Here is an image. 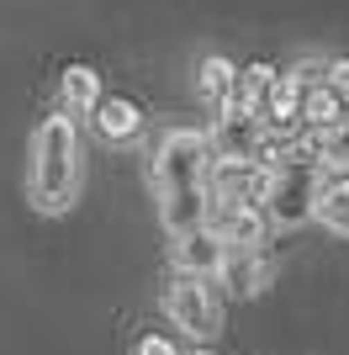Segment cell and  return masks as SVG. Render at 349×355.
Instances as JSON below:
<instances>
[{
    "mask_svg": "<svg viewBox=\"0 0 349 355\" xmlns=\"http://www.w3.org/2000/svg\"><path fill=\"white\" fill-rule=\"evenodd\" d=\"M170 260H174V276H202V282H212L222 270V260H228V244H222L212 228H196V234L174 239Z\"/></svg>",
    "mask_w": 349,
    "mask_h": 355,
    "instance_id": "9c48e42d",
    "label": "cell"
},
{
    "mask_svg": "<svg viewBox=\"0 0 349 355\" xmlns=\"http://www.w3.org/2000/svg\"><path fill=\"white\" fill-rule=\"evenodd\" d=\"M318 138V170H339V175H349V122L344 128H334V133H312Z\"/></svg>",
    "mask_w": 349,
    "mask_h": 355,
    "instance_id": "e0dca14e",
    "label": "cell"
},
{
    "mask_svg": "<svg viewBox=\"0 0 349 355\" xmlns=\"http://www.w3.org/2000/svg\"><path fill=\"white\" fill-rule=\"evenodd\" d=\"M222 286H228L233 297H254V292H265L270 286V260H265L260 250H228V260H222Z\"/></svg>",
    "mask_w": 349,
    "mask_h": 355,
    "instance_id": "7c38bea8",
    "label": "cell"
},
{
    "mask_svg": "<svg viewBox=\"0 0 349 355\" xmlns=\"http://www.w3.org/2000/svg\"><path fill=\"white\" fill-rule=\"evenodd\" d=\"M302 117H307V133H334V128L349 122V96H339L334 85H323L302 101Z\"/></svg>",
    "mask_w": 349,
    "mask_h": 355,
    "instance_id": "2e32d148",
    "label": "cell"
},
{
    "mask_svg": "<svg viewBox=\"0 0 349 355\" xmlns=\"http://www.w3.org/2000/svg\"><path fill=\"white\" fill-rule=\"evenodd\" d=\"M270 180H276V170H265V164H254V159H217V164H212V175H206V191H212V202L265 207Z\"/></svg>",
    "mask_w": 349,
    "mask_h": 355,
    "instance_id": "5b68a950",
    "label": "cell"
},
{
    "mask_svg": "<svg viewBox=\"0 0 349 355\" xmlns=\"http://www.w3.org/2000/svg\"><path fill=\"white\" fill-rule=\"evenodd\" d=\"M318 164H280L276 180H270V196H265V218L276 223V228H302L307 218H312V207H318Z\"/></svg>",
    "mask_w": 349,
    "mask_h": 355,
    "instance_id": "277c9868",
    "label": "cell"
},
{
    "mask_svg": "<svg viewBox=\"0 0 349 355\" xmlns=\"http://www.w3.org/2000/svg\"><path fill=\"white\" fill-rule=\"evenodd\" d=\"M27 202L37 212H69L74 191H80V122L58 106L37 122L32 133V154H27Z\"/></svg>",
    "mask_w": 349,
    "mask_h": 355,
    "instance_id": "6da1fadb",
    "label": "cell"
},
{
    "mask_svg": "<svg viewBox=\"0 0 349 355\" xmlns=\"http://www.w3.org/2000/svg\"><path fill=\"white\" fill-rule=\"evenodd\" d=\"M164 318H170L186 340H212L217 334V297H212V286L202 282V276H170V286H164Z\"/></svg>",
    "mask_w": 349,
    "mask_h": 355,
    "instance_id": "3957f363",
    "label": "cell"
},
{
    "mask_svg": "<svg viewBox=\"0 0 349 355\" xmlns=\"http://www.w3.org/2000/svg\"><path fill=\"white\" fill-rule=\"evenodd\" d=\"M276 80H280V69H270L265 59L244 64V69H238V101H233V106H238L244 117H254V122H260V112H265V101H270Z\"/></svg>",
    "mask_w": 349,
    "mask_h": 355,
    "instance_id": "9a60e30c",
    "label": "cell"
},
{
    "mask_svg": "<svg viewBox=\"0 0 349 355\" xmlns=\"http://www.w3.org/2000/svg\"><path fill=\"white\" fill-rule=\"evenodd\" d=\"M206 138H212V154H217V159H254V148H260L265 128L233 106L228 117L212 122V133H206Z\"/></svg>",
    "mask_w": 349,
    "mask_h": 355,
    "instance_id": "8fae6325",
    "label": "cell"
},
{
    "mask_svg": "<svg viewBox=\"0 0 349 355\" xmlns=\"http://www.w3.org/2000/svg\"><path fill=\"white\" fill-rule=\"evenodd\" d=\"M159 223L170 239H186L212 223V191L206 186H180V191H159Z\"/></svg>",
    "mask_w": 349,
    "mask_h": 355,
    "instance_id": "8992f818",
    "label": "cell"
},
{
    "mask_svg": "<svg viewBox=\"0 0 349 355\" xmlns=\"http://www.w3.org/2000/svg\"><path fill=\"white\" fill-rule=\"evenodd\" d=\"M212 164H217V154H212L206 128H174V133L159 138L154 159H148V175H154L159 191H180V186H206Z\"/></svg>",
    "mask_w": 349,
    "mask_h": 355,
    "instance_id": "7a4b0ae2",
    "label": "cell"
},
{
    "mask_svg": "<svg viewBox=\"0 0 349 355\" xmlns=\"http://www.w3.org/2000/svg\"><path fill=\"white\" fill-rule=\"evenodd\" d=\"M212 234L228 250H260L265 244V207H244V202H212Z\"/></svg>",
    "mask_w": 349,
    "mask_h": 355,
    "instance_id": "52a82bcc",
    "label": "cell"
},
{
    "mask_svg": "<svg viewBox=\"0 0 349 355\" xmlns=\"http://www.w3.org/2000/svg\"><path fill=\"white\" fill-rule=\"evenodd\" d=\"M286 80H291L296 90H302V96H312V90H323V85H328V59H302L296 69L286 74Z\"/></svg>",
    "mask_w": 349,
    "mask_h": 355,
    "instance_id": "ac0fdd59",
    "label": "cell"
},
{
    "mask_svg": "<svg viewBox=\"0 0 349 355\" xmlns=\"http://www.w3.org/2000/svg\"><path fill=\"white\" fill-rule=\"evenodd\" d=\"M132 355H180V345L170 334H143V340L132 345Z\"/></svg>",
    "mask_w": 349,
    "mask_h": 355,
    "instance_id": "d6986e66",
    "label": "cell"
},
{
    "mask_svg": "<svg viewBox=\"0 0 349 355\" xmlns=\"http://www.w3.org/2000/svg\"><path fill=\"white\" fill-rule=\"evenodd\" d=\"M323 186H318V207H312V223H323L328 234L349 239V175L339 170H318Z\"/></svg>",
    "mask_w": 349,
    "mask_h": 355,
    "instance_id": "5bb4252c",
    "label": "cell"
},
{
    "mask_svg": "<svg viewBox=\"0 0 349 355\" xmlns=\"http://www.w3.org/2000/svg\"><path fill=\"white\" fill-rule=\"evenodd\" d=\"M96 101H101V74L90 64H64V74H58V106L80 122L96 112Z\"/></svg>",
    "mask_w": 349,
    "mask_h": 355,
    "instance_id": "4fadbf2b",
    "label": "cell"
},
{
    "mask_svg": "<svg viewBox=\"0 0 349 355\" xmlns=\"http://www.w3.org/2000/svg\"><path fill=\"white\" fill-rule=\"evenodd\" d=\"M190 355H217V350H206V345H196V350H190Z\"/></svg>",
    "mask_w": 349,
    "mask_h": 355,
    "instance_id": "44dd1931",
    "label": "cell"
},
{
    "mask_svg": "<svg viewBox=\"0 0 349 355\" xmlns=\"http://www.w3.org/2000/svg\"><path fill=\"white\" fill-rule=\"evenodd\" d=\"M328 85L339 96H349V59H328Z\"/></svg>",
    "mask_w": 349,
    "mask_h": 355,
    "instance_id": "ffe728a7",
    "label": "cell"
},
{
    "mask_svg": "<svg viewBox=\"0 0 349 355\" xmlns=\"http://www.w3.org/2000/svg\"><path fill=\"white\" fill-rule=\"evenodd\" d=\"M196 101L212 112V122L228 117L233 101H238V64H228L222 53H206L196 64Z\"/></svg>",
    "mask_w": 349,
    "mask_h": 355,
    "instance_id": "ba28073f",
    "label": "cell"
},
{
    "mask_svg": "<svg viewBox=\"0 0 349 355\" xmlns=\"http://www.w3.org/2000/svg\"><path fill=\"white\" fill-rule=\"evenodd\" d=\"M90 128H96L101 144L127 148V144H138V133H143V112H138V101H127V96H101L96 112H90Z\"/></svg>",
    "mask_w": 349,
    "mask_h": 355,
    "instance_id": "30bf717a",
    "label": "cell"
}]
</instances>
